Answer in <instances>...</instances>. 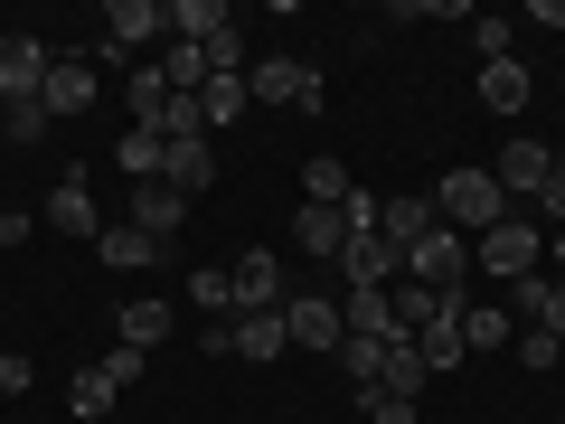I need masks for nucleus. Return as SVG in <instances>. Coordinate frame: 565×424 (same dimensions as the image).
Segmentation results:
<instances>
[{"label": "nucleus", "mask_w": 565, "mask_h": 424, "mask_svg": "<svg viewBox=\"0 0 565 424\" xmlns=\"http://www.w3.org/2000/svg\"><path fill=\"white\" fill-rule=\"evenodd\" d=\"M471 47H481V66H500L509 57V20H481V10H471Z\"/></svg>", "instance_id": "obj_34"}, {"label": "nucleus", "mask_w": 565, "mask_h": 424, "mask_svg": "<svg viewBox=\"0 0 565 424\" xmlns=\"http://www.w3.org/2000/svg\"><path fill=\"white\" fill-rule=\"evenodd\" d=\"M226 283H236V321L245 311H282V255H236Z\"/></svg>", "instance_id": "obj_12"}, {"label": "nucleus", "mask_w": 565, "mask_h": 424, "mask_svg": "<svg viewBox=\"0 0 565 424\" xmlns=\"http://www.w3.org/2000/svg\"><path fill=\"white\" fill-rule=\"evenodd\" d=\"M180 218H189V199H180L170 180H141V189H132V226H141V236L170 245V226H180Z\"/></svg>", "instance_id": "obj_13"}, {"label": "nucleus", "mask_w": 565, "mask_h": 424, "mask_svg": "<svg viewBox=\"0 0 565 424\" xmlns=\"http://www.w3.org/2000/svg\"><path fill=\"white\" fill-rule=\"evenodd\" d=\"M292 245H302V255H330V264H340V245H349L340 208H302V218H292Z\"/></svg>", "instance_id": "obj_22"}, {"label": "nucleus", "mask_w": 565, "mask_h": 424, "mask_svg": "<svg viewBox=\"0 0 565 424\" xmlns=\"http://www.w3.org/2000/svg\"><path fill=\"white\" fill-rule=\"evenodd\" d=\"M95 95H104L95 57H76V47H57V57H47V85H39V104H47V114H85Z\"/></svg>", "instance_id": "obj_7"}, {"label": "nucleus", "mask_w": 565, "mask_h": 424, "mask_svg": "<svg viewBox=\"0 0 565 424\" xmlns=\"http://www.w3.org/2000/svg\"><path fill=\"white\" fill-rule=\"evenodd\" d=\"M20 386H29V359H20V349H0V396H20Z\"/></svg>", "instance_id": "obj_40"}, {"label": "nucleus", "mask_w": 565, "mask_h": 424, "mask_svg": "<svg viewBox=\"0 0 565 424\" xmlns=\"http://www.w3.org/2000/svg\"><path fill=\"white\" fill-rule=\"evenodd\" d=\"M519 368H537V378L565 368V340H556V330H519Z\"/></svg>", "instance_id": "obj_33"}, {"label": "nucleus", "mask_w": 565, "mask_h": 424, "mask_svg": "<svg viewBox=\"0 0 565 424\" xmlns=\"http://www.w3.org/2000/svg\"><path fill=\"white\" fill-rule=\"evenodd\" d=\"M349 189H359V180H349V161H330V151H311V161H302V208H340Z\"/></svg>", "instance_id": "obj_21"}, {"label": "nucleus", "mask_w": 565, "mask_h": 424, "mask_svg": "<svg viewBox=\"0 0 565 424\" xmlns=\"http://www.w3.org/2000/svg\"><path fill=\"white\" fill-rule=\"evenodd\" d=\"M170 29L161 0H104V39H95V76L104 66H132V47H151Z\"/></svg>", "instance_id": "obj_4"}, {"label": "nucleus", "mask_w": 565, "mask_h": 424, "mask_svg": "<svg viewBox=\"0 0 565 424\" xmlns=\"http://www.w3.org/2000/svg\"><path fill=\"white\" fill-rule=\"evenodd\" d=\"M114 161H122V180H161V161H170V141L151 132V123H122V141H114Z\"/></svg>", "instance_id": "obj_15"}, {"label": "nucleus", "mask_w": 565, "mask_h": 424, "mask_svg": "<svg viewBox=\"0 0 565 424\" xmlns=\"http://www.w3.org/2000/svg\"><path fill=\"white\" fill-rule=\"evenodd\" d=\"M66 415H76V424H104V415H114V386H104V368H76V386H66Z\"/></svg>", "instance_id": "obj_29"}, {"label": "nucleus", "mask_w": 565, "mask_h": 424, "mask_svg": "<svg viewBox=\"0 0 565 424\" xmlns=\"http://www.w3.org/2000/svg\"><path fill=\"white\" fill-rule=\"evenodd\" d=\"M47 226L76 236V245L104 236V208H95V189H85V170H57V189H47Z\"/></svg>", "instance_id": "obj_8"}, {"label": "nucleus", "mask_w": 565, "mask_h": 424, "mask_svg": "<svg viewBox=\"0 0 565 424\" xmlns=\"http://www.w3.org/2000/svg\"><path fill=\"white\" fill-rule=\"evenodd\" d=\"M424 199H434V218H444L452 236H490V226L509 218V189L490 180V170H444Z\"/></svg>", "instance_id": "obj_1"}, {"label": "nucleus", "mask_w": 565, "mask_h": 424, "mask_svg": "<svg viewBox=\"0 0 565 424\" xmlns=\"http://www.w3.org/2000/svg\"><path fill=\"white\" fill-rule=\"evenodd\" d=\"M39 236V218H29V208H0V245H29Z\"/></svg>", "instance_id": "obj_38"}, {"label": "nucleus", "mask_w": 565, "mask_h": 424, "mask_svg": "<svg viewBox=\"0 0 565 424\" xmlns=\"http://www.w3.org/2000/svg\"><path fill=\"white\" fill-rule=\"evenodd\" d=\"M424 226H434V199H386V208H377V236L396 245V255L424 236Z\"/></svg>", "instance_id": "obj_24"}, {"label": "nucleus", "mask_w": 565, "mask_h": 424, "mask_svg": "<svg viewBox=\"0 0 565 424\" xmlns=\"http://www.w3.org/2000/svg\"><path fill=\"white\" fill-rule=\"evenodd\" d=\"M245 95H255V104H292V114H321L330 76L302 66V57H245Z\"/></svg>", "instance_id": "obj_3"}, {"label": "nucleus", "mask_w": 565, "mask_h": 424, "mask_svg": "<svg viewBox=\"0 0 565 424\" xmlns=\"http://www.w3.org/2000/svg\"><path fill=\"white\" fill-rule=\"evenodd\" d=\"M340 321H349V340H405V330H396V303H386V293H349Z\"/></svg>", "instance_id": "obj_19"}, {"label": "nucleus", "mask_w": 565, "mask_h": 424, "mask_svg": "<svg viewBox=\"0 0 565 424\" xmlns=\"http://www.w3.org/2000/svg\"><path fill=\"white\" fill-rule=\"evenodd\" d=\"M546 255H556V283H565V226H556V236H546Z\"/></svg>", "instance_id": "obj_41"}, {"label": "nucleus", "mask_w": 565, "mask_h": 424, "mask_svg": "<svg viewBox=\"0 0 565 424\" xmlns=\"http://www.w3.org/2000/svg\"><path fill=\"white\" fill-rule=\"evenodd\" d=\"M47 57H57L47 39H0V104H39Z\"/></svg>", "instance_id": "obj_10"}, {"label": "nucleus", "mask_w": 565, "mask_h": 424, "mask_svg": "<svg viewBox=\"0 0 565 424\" xmlns=\"http://www.w3.org/2000/svg\"><path fill=\"white\" fill-rule=\"evenodd\" d=\"M0 132H10V141H39V132H47V104H10V123H0Z\"/></svg>", "instance_id": "obj_37"}, {"label": "nucleus", "mask_w": 565, "mask_h": 424, "mask_svg": "<svg viewBox=\"0 0 565 424\" xmlns=\"http://www.w3.org/2000/svg\"><path fill=\"white\" fill-rule=\"evenodd\" d=\"M104 386H114V396H122V386H141V349H104Z\"/></svg>", "instance_id": "obj_35"}, {"label": "nucleus", "mask_w": 565, "mask_h": 424, "mask_svg": "<svg viewBox=\"0 0 565 424\" xmlns=\"http://www.w3.org/2000/svg\"><path fill=\"white\" fill-rule=\"evenodd\" d=\"M282 349H292V330H282V311H245V321H236V359H282Z\"/></svg>", "instance_id": "obj_20"}, {"label": "nucleus", "mask_w": 565, "mask_h": 424, "mask_svg": "<svg viewBox=\"0 0 565 424\" xmlns=\"http://www.w3.org/2000/svg\"><path fill=\"white\" fill-rule=\"evenodd\" d=\"M122 349H141V359H151V349H161L170 340V330H180V311H170V303H122Z\"/></svg>", "instance_id": "obj_17"}, {"label": "nucleus", "mask_w": 565, "mask_h": 424, "mask_svg": "<svg viewBox=\"0 0 565 424\" xmlns=\"http://www.w3.org/2000/svg\"><path fill=\"white\" fill-rule=\"evenodd\" d=\"M537 226H565V161L546 170V189H537Z\"/></svg>", "instance_id": "obj_36"}, {"label": "nucleus", "mask_w": 565, "mask_h": 424, "mask_svg": "<svg viewBox=\"0 0 565 424\" xmlns=\"http://www.w3.org/2000/svg\"><path fill=\"white\" fill-rule=\"evenodd\" d=\"M481 104H490V114H500V123H519V114H527V66H519V57L481 66Z\"/></svg>", "instance_id": "obj_18"}, {"label": "nucleus", "mask_w": 565, "mask_h": 424, "mask_svg": "<svg viewBox=\"0 0 565 424\" xmlns=\"http://www.w3.org/2000/svg\"><path fill=\"white\" fill-rule=\"evenodd\" d=\"M282 330H292V349H330V359H340V340H349L340 303H321V293H292V303H282Z\"/></svg>", "instance_id": "obj_9"}, {"label": "nucleus", "mask_w": 565, "mask_h": 424, "mask_svg": "<svg viewBox=\"0 0 565 424\" xmlns=\"http://www.w3.org/2000/svg\"><path fill=\"white\" fill-rule=\"evenodd\" d=\"M161 104H170V76L161 66H132V123H151Z\"/></svg>", "instance_id": "obj_31"}, {"label": "nucleus", "mask_w": 565, "mask_h": 424, "mask_svg": "<svg viewBox=\"0 0 565 424\" xmlns=\"http://www.w3.org/2000/svg\"><path fill=\"white\" fill-rule=\"evenodd\" d=\"M462 274H471V236H452L444 218L405 245V283H424V293H462Z\"/></svg>", "instance_id": "obj_5"}, {"label": "nucleus", "mask_w": 565, "mask_h": 424, "mask_svg": "<svg viewBox=\"0 0 565 424\" xmlns=\"http://www.w3.org/2000/svg\"><path fill=\"white\" fill-rule=\"evenodd\" d=\"M537 264H546V226L519 218V208H509L490 236H471V274H490V283H527Z\"/></svg>", "instance_id": "obj_2"}, {"label": "nucleus", "mask_w": 565, "mask_h": 424, "mask_svg": "<svg viewBox=\"0 0 565 424\" xmlns=\"http://www.w3.org/2000/svg\"><path fill=\"white\" fill-rule=\"evenodd\" d=\"M161 180L180 189V199H199V189L217 180V151H207V132H199V141H170V161H161Z\"/></svg>", "instance_id": "obj_16"}, {"label": "nucleus", "mask_w": 565, "mask_h": 424, "mask_svg": "<svg viewBox=\"0 0 565 424\" xmlns=\"http://www.w3.org/2000/svg\"><path fill=\"white\" fill-rule=\"evenodd\" d=\"M367 424H415V396H396V386H359Z\"/></svg>", "instance_id": "obj_32"}, {"label": "nucleus", "mask_w": 565, "mask_h": 424, "mask_svg": "<svg viewBox=\"0 0 565 424\" xmlns=\"http://www.w3.org/2000/svg\"><path fill=\"white\" fill-rule=\"evenodd\" d=\"M415 359H424V368H462V359H471V349H462V311L434 321V330H415Z\"/></svg>", "instance_id": "obj_28"}, {"label": "nucleus", "mask_w": 565, "mask_h": 424, "mask_svg": "<svg viewBox=\"0 0 565 424\" xmlns=\"http://www.w3.org/2000/svg\"><path fill=\"white\" fill-rule=\"evenodd\" d=\"M199 114H207V132H226L236 114H255V95H245V76H207V85H199Z\"/></svg>", "instance_id": "obj_23"}, {"label": "nucleus", "mask_w": 565, "mask_h": 424, "mask_svg": "<svg viewBox=\"0 0 565 424\" xmlns=\"http://www.w3.org/2000/svg\"><path fill=\"white\" fill-rule=\"evenodd\" d=\"M95 264H114V274H141V264H161V236H141V226L122 218V226H104V236H95Z\"/></svg>", "instance_id": "obj_14"}, {"label": "nucleus", "mask_w": 565, "mask_h": 424, "mask_svg": "<svg viewBox=\"0 0 565 424\" xmlns=\"http://www.w3.org/2000/svg\"><path fill=\"white\" fill-rule=\"evenodd\" d=\"M462 349H509V303H462Z\"/></svg>", "instance_id": "obj_27"}, {"label": "nucleus", "mask_w": 565, "mask_h": 424, "mask_svg": "<svg viewBox=\"0 0 565 424\" xmlns=\"http://www.w3.org/2000/svg\"><path fill=\"white\" fill-rule=\"evenodd\" d=\"M386 349H396V340H340V368H349V386H377V378H386Z\"/></svg>", "instance_id": "obj_30"}, {"label": "nucleus", "mask_w": 565, "mask_h": 424, "mask_svg": "<svg viewBox=\"0 0 565 424\" xmlns=\"http://www.w3.org/2000/svg\"><path fill=\"white\" fill-rule=\"evenodd\" d=\"M546 170H556V151H546L537 132H509V151H500V170H490V180H500L509 199H537V189H546Z\"/></svg>", "instance_id": "obj_11"}, {"label": "nucleus", "mask_w": 565, "mask_h": 424, "mask_svg": "<svg viewBox=\"0 0 565 424\" xmlns=\"http://www.w3.org/2000/svg\"><path fill=\"white\" fill-rule=\"evenodd\" d=\"M189 303H199L207 321H236V283H226V264H199V274H189Z\"/></svg>", "instance_id": "obj_26"}, {"label": "nucleus", "mask_w": 565, "mask_h": 424, "mask_svg": "<svg viewBox=\"0 0 565 424\" xmlns=\"http://www.w3.org/2000/svg\"><path fill=\"white\" fill-rule=\"evenodd\" d=\"M340 274H349V293H396V283H405V255L377 236V226H367V236L340 245Z\"/></svg>", "instance_id": "obj_6"}, {"label": "nucleus", "mask_w": 565, "mask_h": 424, "mask_svg": "<svg viewBox=\"0 0 565 424\" xmlns=\"http://www.w3.org/2000/svg\"><path fill=\"white\" fill-rule=\"evenodd\" d=\"M170 29H180V47H207L226 29V0H170Z\"/></svg>", "instance_id": "obj_25"}, {"label": "nucleus", "mask_w": 565, "mask_h": 424, "mask_svg": "<svg viewBox=\"0 0 565 424\" xmlns=\"http://www.w3.org/2000/svg\"><path fill=\"white\" fill-rule=\"evenodd\" d=\"M537 330H556V340H565V283H556V274H546V311H537Z\"/></svg>", "instance_id": "obj_39"}]
</instances>
